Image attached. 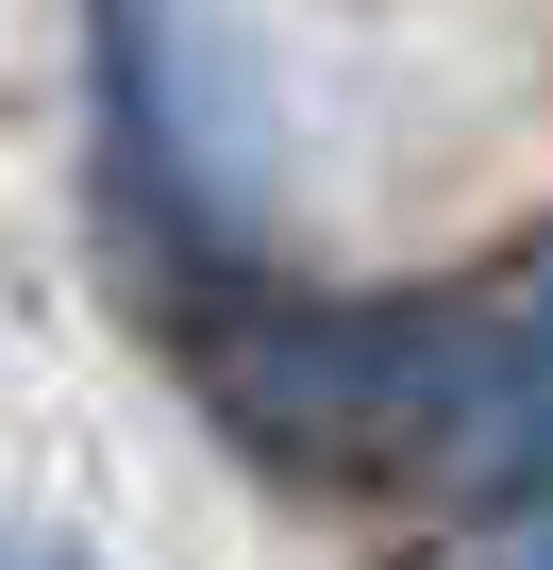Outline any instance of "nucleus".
I'll use <instances>...</instances> for the list:
<instances>
[{
	"label": "nucleus",
	"instance_id": "1",
	"mask_svg": "<svg viewBox=\"0 0 553 570\" xmlns=\"http://www.w3.org/2000/svg\"><path fill=\"white\" fill-rule=\"evenodd\" d=\"M453 470H553V285H536V320H486L470 336Z\"/></svg>",
	"mask_w": 553,
	"mask_h": 570
},
{
	"label": "nucleus",
	"instance_id": "2",
	"mask_svg": "<svg viewBox=\"0 0 553 570\" xmlns=\"http://www.w3.org/2000/svg\"><path fill=\"white\" fill-rule=\"evenodd\" d=\"M486 570H553V520H536V537H520V553H486Z\"/></svg>",
	"mask_w": 553,
	"mask_h": 570
},
{
	"label": "nucleus",
	"instance_id": "3",
	"mask_svg": "<svg viewBox=\"0 0 553 570\" xmlns=\"http://www.w3.org/2000/svg\"><path fill=\"white\" fill-rule=\"evenodd\" d=\"M34 570H68V553H34Z\"/></svg>",
	"mask_w": 553,
	"mask_h": 570
}]
</instances>
